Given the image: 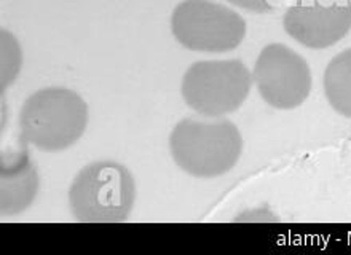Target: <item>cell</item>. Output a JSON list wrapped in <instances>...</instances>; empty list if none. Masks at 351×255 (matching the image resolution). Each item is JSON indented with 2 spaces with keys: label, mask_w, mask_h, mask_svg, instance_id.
I'll use <instances>...</instances> for the list:
<instances>
[{
  "label": "cell",
  "mask_w": 351,
  "mask_h": 255,
  "mask_svg": "<svg viewBox=\"0 0 351 255\" xmlns=\"http://www.w3.org/2000/svg\"><path fill=\"white\" fill-rule=\"evenodd\" d=\"M169 150L184 173L213 179L235 168L241 156L243 137L235 123L227 119L187 117L171 131Z\"/></svg>",
  "instance_id": "6da1fadb"
},
{
  "label": "cell",
  "mask_w": 351,
  "mask_h": 255,
  "mask_svg": "<svg viewBox=\"0 0 351 255\" xmlns=\"http://www.w3.org/2000/svg\"><path fill=\"white\" fill-rule=\"evenodd\" d=\"M86 125L84 97L62 86L36 91L24 101L19 114L23 141L43 151L69 149L84 136Z\"/></svg>",
  "instance_id": "7a4b0ae2"
},
{
  "label": "cell",
  "mask_w": 351,
  "mask_h": 255,
  "mask_svg": "<svg viewBox=\"0 0 351 255\" xmlns=\"http://www.w3.org/2000/svg\"><path fill=\"white\" fill-rule=\"evenodd\" d=\"M134 201L133 175L115 161L86 165L69 189L72 214L84 223L125 222L133 210Z\"/></svg>",
  "instance_id": "3957f363"
},
{
  "label": "cell",
  "mask_w": 351,
  "mask_h": 255,
  "mask_svg": "<svg viewBox=\"0 0 351 255\" xmlns=\"http://www.w3.org/2000/svg\"><path fill=\"white\" fill-rule=\"evenodd\" d=\"M252 75L240 60L193 62L182 78V96L190 109L209 119L227 115L243 106Z\"/></svg>",
  "instance_id": "277c9868"
},
{
  "label": "cell",
  "mask_w": 351,
  "mask_h": 255,
  "mask_svg": "<svg viewBox=\"0 0 351 255\" xmlns=\"http://www.w3.org/2000/svg\"><path fill=\"white\" fill-rule=\"evenodd\" d=\"M171 31L193 51L235 50L246 36V21L235 10L211 0H184L171 14Z\"/></svg>",
  "instance_id": "5b68a950"
},
{
  "label": "cell",
  "mask_w": 351,
  "mask_h": 255,
  "mask_svg": "<svg viewBox=\"0 0 351 255\" xmlns=\"http://www.w3.org/2000/svg\"><path fill=\"white\" fill-rule=\"evenodd\" d=\"M252 80L263 101L281 110L304 104L311 90L308 62L282 43H270L259 53Z\"/></svg>",
  "instance_id": "8992f818"
},
{
  "label": "cell",
  "mask_w": 351,
  "mask_h": 255,
  "mask_svg": "<svg viewBox=\"0 0 351 255\" xmlns=\"http://www.w3.org/2000/svg\"><path fill=\"white\" fill-rule=\"evenodd\" d=\"M282 26L306 48L323 50L342 40L351 29L350 0H300L286 10Z\"/></svg>",
  "instance_id": "52a82bcc"
},
{
  "label": "cell",
  "mask_w": 351,
  "mask_h": 255,
  "mask_svg": "<svg viewBox=\"0 0 351 255\" xmlns=\"http://www.w3.org/2000/svg\"><path fill=\"white\" fill-rule=\"evenodd\" d=\"M38 173L27 150L2 158L0 166V210L3 215H16L34 203L38 193Z\"/></svg>",
  "instance_id": "ba28073f"
},
{
  "label": "cell",
  "mask_w": 351,
  "mask_h": 255,
  "mask_svg": "<svg viewBox=\"0 0 351 255\" xmlns=\"http://www.w3.org/2000/svg\"><path fill=\"white\" fill-rule=\"evenodd\" d=\"M324 93L340 115L351 119V48L334 56L324 71Z\"/></svg>",
  "instance_id": "9c48e42d"
},
{
  "label": "cell",
  "mask_w": 351,
  "mask_h": 255,
  "mask_svg": "<svg viewBox=\"0 0 351 255\" xmlns=\"http://www.w3.org/2000/svg\"><path fill=\"white\" fill-rule=\"evenodd\" d=\"M23 66V50L18 38L2 29L0 32V83L2 91L12 85L19 75Z\"/></svg>",
  "instance_id": "30bf717a"
},
{
  "label": "cell",
  "mask_w": 351,
  "mask_h": 255,
  "mask_svg": "<svg viewBox=\"0 0 351 255\" xmlns=\"http://www.w3.org/2000/svg\"><path fill=\"white\" fill-rule=\"evenodd\" d=\"M228 2L254 13H270L280 7L282 0H228Z\"/></svg>",
  "instance_id": "8fae6325"
}]
</instances>
